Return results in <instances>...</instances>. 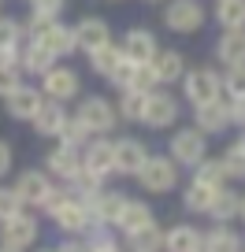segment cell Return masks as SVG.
I'll use <instances>...</instances> for the list:
<instances>
[{
	"label": "cell",
	"instance_id": "6",
	"mask_svg": "<svg viewBox=\"0 0 245 252\" xmlns=\"http://www.w3.org/2000/svg\"><path fill=\"white\" fill-rule=\"evenodd\" d=\"M167 26H171L175 33H193L205 26V8H201L197 0H171L164 11Z\"/></svg>",
	"mask_w": 245,
	"mask_h": 252
},
{
	"label": "cell",
	"instance_id": "40",
	"mask_svg": "<svg viewBox=\"0 0 245 252\" xmlns=\"http://www.w3.org/2000/svg\"><path fill=\"white\" fill-rule=\"evenodd\" d=\"M34 11H45V15H56V11H64L67 0H30Z\"/></svg>",
	"mask_w": 245,
	"mask_h": 252
},
{
	"label": "cell",
	"instance_id": "41",
	"mask_svg": "<svg viewBox=\"0 0 245 252\" xmlns=\"http://www.w3.org/2000/svg\"><path fill=\"white\" fill-rule=\"evenodd\" d=\"M230 123H238L245 130V96H238V100H230Z\"/></svg>",
	"mask_w": 245,
	"mask_h": 252
},
{
	"label": "cell",
	"instance_id": "16",
	"mask_svg": "<svg viewBox=\"0 0 245 252\" xmlns=\"http://www.w3.org/2000/svg\"><path fill=\"white\" fill-rule=\"evenodd\" d=\"M167 252H205V234L197 226H171L164 234Z\"/></svg>",
	"mask_w": 245,
	"mask_h": 252
},
{
	"label": "cell",
	"instance_id": "7",
	"mask_svg": "<svg viewBox=\"0 0 245 252\" xmlns=\"http://www.w3.org/2000/svg\"><path fill=\"white\" fill-rule=\"evenodd\" d=\"M0 241L15 245V249L34 245V241H37V219H30L26 212L11 215V219H0Z\"/></svg>",
	"mask_w": 245,
	"mask_h": 252
},
{
	"label": "cell",
	"instance_id": "30",
	"mask_svg": "<svg viewBox=\"0 0 245 252\" xmlns=\"http://www.w3.org/2000/svg\"><path fill=\"white\" fill-rule=\"evenodd\" d=\"M227 30H245V0H219V11H215Z\"/></svg>",
	"mask_w": 245,
	"mask_h": 252
},
{
	"label": "cell",
	"instance_id": "5",
	"mask_svg": "<svg viewBox=\"0 0 245 252\" xmlns=\"http://www.w3.org/2000/svg\"><path fill=\"white\" fill-rule=\"evenodd\" d=\"M141 123L152 126V130H167V126H175V123H178V100H175L171 93H156V89H152V93L145 96Z\"/></svg>",
	"mask_w": 245,
	"mask_h": 252
},
{
	"label": "cell",
	"instance_id": "47",
	"mask_svg": "<svg viewBox=\"0 0 245 252\" xmlns=\"http://www.w3.org/2000/svg\"><path fill=\"white\" fill-rule=\"evenodd\" d=\"M238 145H242V149H245V134H242V141H238Z\"/></svg>",
	"mask_w": 245,
	"mask_h": 252
},
{
	"label": "cell",
	"instance_id": "32",
	"mask_svg": "<svg viewBox=\"0 0 245 252\" xmlns=\"http://www.w3.org/2000/svg\"><path fill=\"white\" fill-rule=\"evenodd\" d=\"M197 182H205V186H212V189H223L227 186V171H223V159H201L197 163Z\"/></svg>",
	"mask_w": 245,
	"mask_h": 252
},
{
	"label": "cell",
	"instance_id": "10",
	"mask_svg": "<svg viewBox=\"0 0 245 252\" xmlns=\"http://www.w3.org/2000/svg\"><path fill=\"white\" fill-rule=\"evenodd\" d=\"M15 189H19V197H23V204H37V208H45L48 200H52V193H56V186L48 182V174H41V171L19 174Z\"/></svg>",
	"mask_w": 245,
	"mask_h": 252
},
{
	"label": "cell",
	"instance_id": "33",
	"mask_svg": "<svg viewBox=\"0 0 245 252\" xmlns=\"http://www.w3.org/2000/svg\"><path fill=\"white\" fill-rule=\"evenodd\" d=\"M156 67L152 63H134V71H130V82H127V89H138V93H152L156 89Z\"/></svg>",
	"mask_w": 245,
	"mask_h": 252
},
{
	"label": "cell",
	"instance_id": "1",
	"mask_svg": "<svg viewBox=\"0 0 245 252\" xmlns=\"http://www.w3.org/2000/svg\"><path fill=\"white\" fill-rule=\"evenodd\" d=\"M45 208H48V212H52L56 226L64 230V234H82V230L89 226V208L82 204V200L67 197L64 189H56V193H52V200H48Z\"/></svg>",
	"mask_w": 245,
	"mask_h": 252
},
{
	"label": "cell",
	"instance_id": "20",
	"mask_svg": "<svg viewBox=\"0 0 245 252\" xmlns=\"http://www.w3.org/2000/svg\"><path fill=\"white\" fill-rule=\"evenodd\" d=\"M30 123H34V130H37V134H45V137H48V134H60V130H64V123H67V111L60 108V100H45Z\"/></svg>",
	"mask_w": 245,
	"mask_h": 252
},
{
	"label": "cell",
	"instance_id": "34",
	"mask_svg": "<svg viewBox=\"0 0 245 252\" xmlns=\"http://www.w3.org/2000/svg\"><path fill=\"white\" fill-rule=\"evenodd\" d=\"M223 171H227V178H245V149L242 145H230L223 152Z\"/></svg>",
	"mask_w": 245,
	"mask_h": 252
},
{
	"label": "cell",
	"instance_id": "36",
	"mask_svg": "<svg viewBox=\"0 0 245 252\" xmlns=\"http://www.w3.org/2000/svg\"><path fill=\"white\" fill-rule=\"evenodd\" d=\"M23 212V197L19 189H0V219H11V215Z\"/></svg>",
	"mask_w": 245,
	"mask_h": 252
},
{
	"label": "cell",
	"instance_id": "12",
	"mask_svg": "<svg viewBox=\"0 0 245 252\" xmlns=\"http://www.w3.org/2000/svg\"><path fill=\"white\" fill-rule=\"evenodd\" d=\"M230 126V104L227 100H208V104H197V130L201 134H223Z\"/></svg>",
	"mask_w": 245,
	"mask_h": 252
},
{
	"label": "cell",
	"instance_id": "22",
	"mask_svg": "<svg viewBox=\"0 0 245 252\" xmlns=\"http://www.w3.org/2000/svg\"><path fill=\"white\" fill-rule=\"evenodd\" d=\"M219 60L227 63V67H242L245 63V30H227L219 37Z\"/></svg>",
	"mask_w": 245,
	"mask_h": 252
},
{
	"label": "cell",
	"instance_id": "9",
	"mask_svg": "<svg viewBox=\"0 0 245 252\" xmlns=\"http://www.w3.org/2000/svg\"><path fill=\"white\" fill-rule=\"evenodd\" d=\"M4 104H8V115H11V119H26V123H30V119L37 115V108L45 104V93L19 82V86L11 89L8 96H4Z\"/></svg>",
	"mask_w": 245,
	"mask_h": 252
},
{
	"label": "cell",
	"instance_id": "4",
	"mask_svg": "<svg viewBox=\"0 0 245 252\" xmlns=\"http://www.w3.org/2000/svg\"><path fill=\"white\" fill-rule=\"evenodd\" d=\"M74 119H82V123H86L89 134H108V130H115L119 111L111 108L104 96H89V100L78 104V115H74Z\"/></svg>",
	"mask_w": 245,
	"mask_h": 252
},
{
	"label": "cell",
	"instance_id": "44",
	"mask_svg": "<svg viewBox=\"0 0 245 252\" xmlns=\"http://www.w3.org/2000/svg\"><path fill=\"white\" fill-rule=\"evenodd\" d=\"M89 252H119L115 241H101V245H89Z\"/></svg>",
	"mask_w": 245,
	"mask_h": 252
},
{
	"label": "cell",
	"instance_id": "21",
	"mask_svg": "<svg viewBox=\"0 0 245 252\" xmlns=\"http://www.w3.org/2000/svg\"><path fill=\"white\" fill-rule=\"evenodd\" d=\"M34 41H41V45L48 48L52 56H71L74 48H78V41H74V30H67V26H60V23H52L41 37H34Z\"/></svg>",
	"mask_w": 245,
	"mask_h": 252
},
{
	"label": "cell",
	"instance_id": "46",
	"mask_svg": "<svg viewBox=\"0 0 245 252\" xmlns=\"http://www.w3.org/2000/svg\"><path fill=\"white\" fill-rule=\"evenodd\" d=\"M238 219H245V200H242V204H238Z\"/></svg>",
	"mask_w": 245,
	"mask_h": 252
},
{
	"label": "cell",
	"instance_id": "38",
	"mask_svg": "<svg viewBox=\"0 0 245 252\" xmlns=\"http://www.w3.org/2000/svg\"><path fill=\"white\" fill-rule=\"evenodd\" d=\"M19 74H23V67H11V63H0V96H8L11 89L19 86Z\"/></svg>",
	"mask_w": 245,
	"mask_h": 252
},
{
	"label": "cell",
	"instance_id": "23",
	"mask_svg": "<svg viewBox=\"0 0 245 252\" xmlns=\"http://www.w3.org/2000/svg\"><path fill=\"white\" fill-rule=\"evenodd\" d=\"M52 63H56V56L48 52L41 41H34V37H30V45L23 48V60H19V67H23V71H34V74H45Z\"/></svg>",
	"mask_w": 245,
	"mask_h": 252
},
{
	"label": "cell",
	"instance_id": "31",
	"mask_svg": "<svg viewBox=\"0 0 245 252\" xmlns=\"http://www.w3.org/2000/svg\"><path fill=\"white\" fill-rule=\"evenodd\" d=\"M145 96L149 93H138V89H123V100H119V115L127 123H141L145 115Z\"/></svg>",
	"mask_w": 245,
	"mask_h": 252
},
{
	"label": "cell",
	"instance_id": "45",
	"mask_svg": "<svg viewBox=\"0 0 245 252\" xmlns=\"http://www.w3.org/2000/svg\"><path fill=\"white\" fill-rule=\"evenodd\" d=\"M0 252H23V249H15V245H4V249H0Z\"/></svg>",
	"mask_w": 245,
	"mask_h": 252
},
{
	"label": "cell",
	"instance_id": "24",
	"mask_svg": "<svg viewBox=\"0 0 245 252\" xmlns=\"http://www.w3.org/2000/svg\"><path fill=\"white\" fill-rule=\"evenodd\" d=\"M182 200H186V208H190V212H208V208H212V200H215V189L193 178L190 186L182 189Z\"/></svg>",
	"mask_w": 245,
	"mask_h": 252
},
{
	"label": "cell",
	"instance_id": "42",
	"mask_svg": "<svg viewBox=\"0 0 245 252\" xmlns=\"http://www.w3.org/2000/svg\"><path fill=\"white\" fill-rule=\"evenodd\" d=\"M11 171V145L8 141H0V178Z\"/></svg>",
	"mask_w": 245,
	"mask_h": 252
},
{
	"label": "cell",
	"instance_id": "27",
	"mask_svg": "<svg viewBox=\"0 0 245 252\" xmlns=\"http://www.w3.org/2000/svg\"><path fill=\"white\" fill-rule=\"evenodd\" d=\"M205 252H242V237L219 222V226L205 237Z\"/></svg>",
	"mask_w": 245,
	"mask_h": 252
},
{
	"label": "cell",
	"instance_id": "26",
	"mask_svg": "<svg viewBox=\"0 0 245 252\" xmlns=\"http://www.w3.org/2000/svg\"><path fill=\"white\" fill-rule=\"evenodd\" d=\"M152 67H156V78L164 82H178L182 78V71H186V63H182V56L178 52H156V60H152Z\"/></svg>",
	"mask_w": 245,
	"mask_h": 252
},
{
	"label": "cell",
	"instance_id": "29",
	"mask_svg": "<svg viewBox=\"0 0 245 252\" xmlns=\"http://www.w3.org/2000/svg\"><path fill=\"white\" fill-rule=\"evenodd\" d=\"M238 204H242V200H238L230 189H215V200H212V208H208V215H212L215 222L238 219Z\"/></svg>",
	"mask_w": 245,
	"mask_h": 252
},
{
	"label": "cell",
	"instance_id": "37",
	"mask_svg": "<svg viewBox=\"0 0 245 252\" xmlns=\"http://www.w3.org/2000/svg\"><path fill=\"white\" fill-rule=\"evenodd\" d=\"M223 89L230 93V100L245 96V63H242V67H230V74H227V82H223Z\"/></svg>",
	"mask_w": 245,
	"mask_h": 252
},
{
	"label": "cell",
	"instance_id": "48",
	"mask_svg": "<svg viewBox=\"0 0 245 252\" xmlns=\"http://www.w3.org/2000/svg\"><path fill=\"white\" fill-rule=\"evenodd\" d=\"M149 4H156V0H149Z\"/></svg>",
	"mask_w": 245,
	"mask_h": 252
},
{
	"label": "cell",
	"instance_id": "19",
	"mask_svg": "<svg viewBox=\"0 0 245 252\" xmlns=\"http://www.w3.org/2000/svg\"><path fill=\"white\" fill-rule=\"evenodd\" d=\"M123 56L130 63H152L156 60V37L149 30H130L127 33V45H123Z\"/></svg>",
	"mask_w": 245,
	"mask_h": 252
},
{
	"label": "cell",
	"instance_id": "11",
	"mask_svg": "<svg viewBox=\"0 0 245 252\" xmlns=\"http://www.w3.org/2000/svg\"><path fill=\"white\" fill-rule=\"evenodd\" d=\"M82 167H86L89 174H101V178H108V174L115 171V145L104 141V137H97V141L89 145L86 152H82Z\"/></svg>",
	"mask_w": 245,
	"mask_h": 252
},
{
	"label": "cell",
	"instance_id": "17",
	"mask_svg": "<svg viewBox=\"0 0 245 252\" xmlns=\"http://www.w3.org/2000/svg\"><path fill=\"white\" fill-rule=\"evenodd\" d=\"M149 222H152V212L145 200H123V208L115 215V230H123V234H134V230L149 226Z\"/></svg>",
	"mask_w": 245,
	"mask_h": 252
},
{
	"label": "cell",
	"instance_id": "8",
	"mask_svg": "<svg viewBox=\"0 0 245 252\" xmlns=\"http://www.w3.org/2000/svg\"><path fill=\"white\" fill-rule=\"evenodd\" d=\"M223 93V82L215 78V71H190L186 74V100L197 108V104H208V100H219Z\"/></svg>",
	"mask_w": 245,
	"mask_h": 252
},
{
	"label": "cell",
	"instance_id": "13",
	"mask_svg": "<svg viewBox=\"0 0 245 252\" xmlns=\"http://www.w3.org/2000/svg\"><path fill=\"white\" fill-rule=\"evenodd\" d=\"M74 93H78V74L52 63L45 71V96H52V100H71Z\"/></svg>",
	"mask_w": 245,
	"mask_h": 252
},
{
	"label": "cell",
	"instance_id": "25",
	"mask_svg": "<svg viewBox=\"0 0 245 252\" xmlns=\"http://www.w3.org/2000/svg\"><path fill=\"white\" fill-rule=\"evenodd\" d=\"M89 63H93L97 74H104V78H108L119 63H123V48H115V45L108 41V45H101V48H93V52H89Z\"/></svg>",
	"mask_w": 245,
	"mask_h": 252
},
{
	"label": "cell",
	"instance_id": "3",
	"mask_svg": "<svg viewBox=\"0 0 245 252\" xmlns=\"http://www.w3.org/2000/svg\"><path fill=\"white\" fill-rule=\"evenodd\" d=\"M205 156H208V141H205V134H201L197 126H193V130H178V134L171 137V159L175 163L197 167Z\"/></svg>",
	"mask_w": 245,
	"mask_h": 252
},
{
	"label": "cell",
	"instance_id": "43",
	"mask_svg": "<svg viewBox=\"0 0 245 252\" xmlns=\"http://www.w3.org/2000/svg\"><path fill=\"white\" fill-rule=\"evenodd\" d=\"M56 252H89V245H82V241H64Z\"/></svg>",
	"mask_w": 245,
	"mask_h": 252
},
{
	"label": "cell",
	"instance_id": "35",
	"mask_svg": "<svg viewBox=\"0 0 245 252\" xmlns=\"http://www.w3.org/2000/svg\"><path fill=\"white\" fill-rule=\"evenodd\" d=\"M86 137H89V130H86V123H82V119H67L64 130H60V141L71 145V149H78Z\"/></svg>",
	"mask_w": 245,
	"mask_h": 252
},
{
	"label": "cell",
	"instance_id": "2",
	"mask_svg": "<svg viewBox=\"0 0 245 252\" xmlns=\"http://www.w3.org/2000/svg\"><path fill=\"white\" fill-rule=\"evenodd\" d=\"M138 182L149 193H167V189L178 186V163L171 156H145L141 171H138Z\"/></svg>",
	"mask_w": 245,
	"mask_h": 252
},
{
	"label": "cell",
	"instance_id": "15",
	"mask_svg": "<svg viewBox=\"0 0 245 252\" xmlns=\"http://www.w3.org/2000/svg\"><path fill=\"white\" fill-rule=\"evenodd\" d=\"M48 171L60 174L64 182H74V178L82 174V156H78V149H71V145L52 149V152H48Z\"/></svg>",
	"mask_w": 245,
	"mask_h": 252
},
{
	"label": "cell",
	"instance_id": "18",
	"mask_svg": "<svg viewBox=\"0 0 245 252\" xmlns=\"http://www.w3.org/2000/svg\"><path fill=\"white\" fill-rule=\"evenodd\" d=\"M74 41H78V48L93 52V48H101V45L111 41V30H108L104 19H82V23L74 26Z\"/></svg>",
	"mask_w": 245,
	"mask_h": 252
},
{
	"label": "cell",
	"instance_id": "28",
	"mask_svg": "<svg viewBox=\"0 0 245 252\" xmlns=\"http://www.w3.org/2000/svg\"><path fill=\"white\" fill-rule=\"evenodd\" d=\"M130 241H134V252H156V249H164V230L156 226V219L149 222V226H141V230H134V234H127Z\"/></svg>",
	"mask_w": 245,
	"mask_h": 252
},
{
	"label": "cell",
	"instance_id": "14",
	"mask_svg": "<svg viewBox=\"0 0 245 252\" xmlns=\"http://www.w3.org/2000/svg\"><path fill=\"white\" fill-rule=\"evenodd\" d=\"M115 145V171L119 174H138L141 171V163H145V145L138 141V137H123V141H111Z\"/></svg>",
	"mask_w": 245,
	"mask_h": 252
},
{
	"label": "cell",
	"instance_id": "39",
	"mask_svg": "<svg viewBox=\"0 0 245 252\" xmlns=\"http://www.w3.org/2000/svg\"><path fill=\"white\" fill-rule=\"evenodd\" d=\"M19 45V23L15 19H0V48Z\"/></svg>",
	"mask_w": 245,
	"mask_h": 252
}]
</instances>
